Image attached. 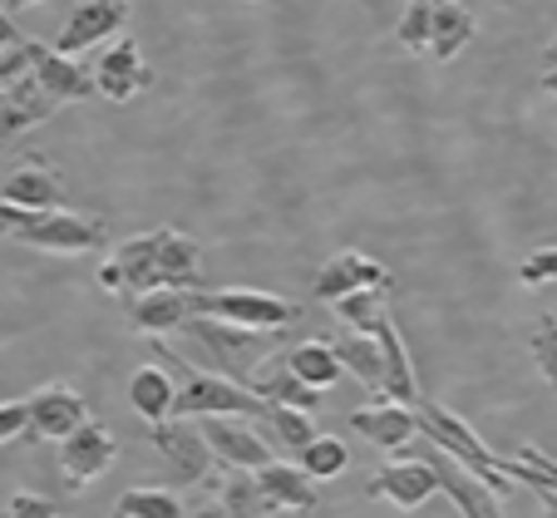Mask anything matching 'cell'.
Returning <instances> with one entry per match:
<instances>
[{"instance_id": "obj_1", "label": "cell", "mask_w": 557, "mask_h": 518, "mask_svg": "<svg viewBox=\"0 0 557 518\" xmlns=\"http://www.w3.org/2000/svg\"><path fill=\"white\" fill-rule=\"evenodd\" d=\"M99 286L109 296L128 292H163V286H178V292H198L202 286V247L193 243L178 227H153V233L124 237L114 247L104 267H99Z\"/></svg>"}, {"instance_id": "obj_2", "label": "cell", "mask_w": 557, "mask_h": 518, "mask_svg": "<svg viewBox=\"0 0 557 518\" xmlns=\"http://www.w3.org/2000/svg\"><path fill=\"white\" fill-rule=\"evenodd\" d=\"M153 360H169V366L183 370L178 400H173V420H212V415H237V420H267V400H257L243 381H227V375H212V370H198L169 350L163 341H153Z\"/></svg>"}, {"instance_id": "obj_3", "label": "cell", "mask_w": 557, "mask_h": 518, "mask_svg": "<svg viewBox=\"0 0 557 518\" xmlns=\"http://www.w3.org/2000/svg\"><path fill=\"white\" fill-rule=\"evenodd\" d=\"M0 233L21 247H40V252H95L99 243H109V227L99 218H85V212L70 208H11L0 202Z\"/></svg>"}, {"instance_id": "obj_4", "label": "cell", "mask_w": 557, "mask_h": 518, "mask_svg": "<svg viewBox=\"0 0 557 518\" xmlns=\"http://www.w3.org/2000/svg\"><path fill=\"white\" fill-rule=\"evenodd\" d=\"M183 336H188L193 346L208 350L212 375H227V381L247 385V375L257 370V360H267L276 350L282 331H243V326L218 321V317H193L188 326H183Z\"/></svg>"}, {"instance_id": "obj_5", "label": "cell", "mask_w": 557, "mask_h": 518, "mask_svg": "<svg viewBox=\"0 0 557 518\" xmlns=\"http://www.w3.org/2000/svg\"><path fill=\"white\" fill-rule=\"evenodd\" d=\"M414 420H420V440H430L434 449H444V455H454L463 469H473V474L484 479L498 498L513 494V479L498 469V455L459 420V415H449L444 405H434V400H420V405H414Z\"/></svg>"}, {"instance_id": "obj_6", "label": "cell", "mask_w": 557, "mask_h": 518, "mask_svg": "<svg viewBox=\"0 0 557 518\" xmlns=\"http://www.w3.org/2000/svg\"><path fill=\"white\" fill-rule=\"evenodd\" d=\"M198 317L232 321L243 331H292L296 326V301L267 292H198Z\"/></svg>"}, {"instance_id": "obj_7", "label": "cell", "mask_w": 557, "mask_h": 518, "mask_svg": "<svg viewBox=\"0 0 557 518\" xmlns=\"http://www.w3.org/2000/svg\"><path fill=\"white\" fill-rule=\"evenodd\" d=\"M128 15H134V0H79L70 11V21H64L60 40H54V54L74 60V54H85L89 45L114 40L128 25Z\"/></svg>"}, {"instance_id": "obj_8", "label": "cell", "mask_w": 557, "mask_h": 518, "mask_svg": "<svg viewBox=\"0 0 557 518\" xmlns=\"http://www.w3.org/2000/svg\"><path fill=\"white\" fill-rule=\"evenodd\" d=\"M202 440H208V449L222 459L227 469H267L272 465V444H267V434H257L247 420H237V415H212V420H198Z\"/></svg>"}, {"instance_id": "obj_9", "label": "cell", "mask_w": 557, "mask_h": 518, "mask_svg": "<svg viewBox=\"0 0 557 518\" xmlns=\"http://www.w3.org/2000/svg\"><path fill=\"white\" fill-rule=\"evenodd\" d=\"M148 440H153V449L163 455V465H169L183 484H202V479L212 474V459L218 455L208 449L198 420H163V424H153Z\"/></svg>"}, {"instance_id": "obj_10", "label": "cell", "mask_w": 557, "mask_h": 518, "mask_svg": "<svg viewBox=\"0 0 557 518\" xmlns=\"http://www.w3.org/2000/svg\"><path fill=\"white\" fill-rule=\"evenodd\" d=\"M430 444V440H424ZM424 465L434 469V479H440V494L454 498V508H459L463 518H504V498L494 494V489L484 484V479L473 474V469H463L454 455H444V449H434L424 455Z\"/></svg>"}, {"instance_id": "obj_11", "label": "cell", "mask_w": 557, "mask_h": 518, "mask_svg": "<svg viewBox=\"0 0 557 518\" xmlns=\"http://www.w3.org/2000/svg\"><path fill=\"white\" fill-rule=\"evenodd\" d=\"M25 410H30V424H25V434H21L25 444L70 440L79 424H89L85 400H79V391H70V385H45V391H35L30 400H25Z\"/></svg>"}, {"instance_id": "obj_12", "label": "cell", "mask_w": 557, "mask_h": 518, "mask_svg": "<svg viewBox=\"0 0 557 518\" xmlns=\"http://www.w3.org/2000/svg\"><path fill=\"white\" fill-rule=\"evenodd\" d=\"M114 455H119V444H114V434L104 430V424H79V430L70 434V440H60V469H64V484L70 489H85V484H95L99 474H104L109 465H114Z\"/></svg>"}, {"instance_id": "obj_13", "label": "cell", "mask_w": 557, "mask_h": 518, "mask_svg": "<svg viewBox=\"0 0 557 518\" xmlns=\"http://www.w3.org/2000/svg\"><path fill=\"white\" fill-rule=\"evenodd\" d=\"M95 95H104V99H114V104H128L134 95H144L148 89V79H153V70H148V60H144V50H138V40H119V45H109L104 54H99V64L95 70Z\"/></svg>"}, {"instance_id": "obj_14", "label": "cell", "mask_w": 557, "mask_h": 518, "mask_svg": "<svg viewBox=\"0 0 557 518\" xmlns=\"http://www.w3.org/2000/svg\"><path fill=\"white\" fill-rule=\"evenodd\" d=\"M54 109H60V99L45 95V85L35 79V74L15 79L11 89H0V153H5L21 134H30L35 124L54 119Z\"/></svg>"}, {"instance_id": "obj_15", "label": "cell", "mask_w": 557, "mask_h": 518, "mask_svg": "<svg viewBox=\"0 0 557 518\" xmlns=\"http://www.w3.org/2000/svg\"><path fill=\"white\" fill-rule=\"evenodd\" d=\"M202 292V286H198ZM198 292H178V286H163V292H144L128 301V317L134 331H144L148 341H163L169 331H183L198 317Z\"/></svg>"}, {"instance_id": "obj_16", "label": "cell", "mask_w": 557, "mask_h": 518, "mask_svg": "<svg viewBox=\"0 0 557 518\" xmlns=\"http://www.w3.org/2000/svg\"><path fill=\"white\" fill-rule=\"evenodd\" d=\"M315 301H331L336 307L341 296H350V292H366V286H380V292H395V282H389V272L380 262H370V257H360V252H341V257H331L321 272H315Z\"/></svg>"}, {"instance_id": "obj_17", "label": "cell", "mask_w": 557, "mask_h": 518, "mask_svg": "<svg viewBox=\"0 0 557 518\" xmlns=\"http://www.w3.org/2000/svg\"><path fill=\"white\" fill-rule=\"evenodd\" d=\"M247 391L267 405H292V410H306V415L321 405V391L296 381V370L286 366V350H272L267 360H257V370L247 375Z\"/></svg>"}, {"instance_id": "obj_18", "label": "cell", "mask_w": 557, "mask_h": 518, "mask_svg": "<svg viewBox=\"0 0 557 518\" xmlns=\"http://www.w3.org/2000/svg\"><path fill=\"white\" fill-rule=\"evenodd\" d=\"M350 430H356L360 440H370L375 449H405V444L420 440V420H414V410L400 400L360 405V410L350 415Z\"/></svg>"}, {"instance_id": "obj_19", "label": "cell", "mask_w": 557, "mask_h": 518, "mask_svg": "<svg viewBox=\"0 0 557 518\" xmlns=\"http://www.w3.org/2000/svg\"><path fill=\"white\" fill-rule=\"evenodd\" d=\"M0 202H11V208H35V212L64 208V178L45 159H35V153H30V159H25L21 169L5 178Z\"/></svg>"}, {"instance_id": "obj_20", "label": "cell", "mask_w": 557, "mask_h": 518, "mask_svg": "<svg viewBox=\"0 0 557 518\" xmlns=\"http://www.w3.org/2000/svg\"><path fill=\"white\" fill-rule=\"evenodd\" d=\"M30 74L45 85V95L60 99V104H79V99L95 95V74L85 70V64L64 60V54L45 50V45L30 40Z\"/></svg>"}, {"instance_id": "obj_21", "label": "cell", "mask_w": 557, "mask_h": 518, "mask_svg": "<svg viewBox=\"0 0 557 518\" xmlns=\"http://www.w3.org/2000/svg\"><path fill=\"white\" fill-rule=\"evenodd\" d=\"M434 489H440V479H434V469L424 465V459H400V465L380 469V474L366 484V494L370 498H389L395 508H420Z\"/></svg>"}, {"instance_id": "obj_22", "label": "cell", "mask_w": 557, "mask_h": 518, "mask_svg": "<svg viewBox=\"0 0 557 518\" xmlns=\"http://www.w3.org/2000/svg\"><path fill=\"white\" fill-rule=\"evenodd\" d=\"M257 484H262L272 514H276V508H292V514L315 508V479L306 474L301 465H276V459H272L267 469H257Z\"/></svg>"}, {"instance_id": "obj_23", "label": "cell", "mask_w": 557, "mask_h": 518, "mask_svg": "<svg viewBox=\"0 0 557 518\" xmlns=\"http://www.w3.org/2000/svg\"><path fill=\"white\" fill-rule=\"evenodd\" d=\"M128 400H134V410L144 415L148 424L173 420V400H178V385H173L169 366H138L134 375H128Z\"/></svg>"}, {"instance_id": "obj_24", "label": "cell", "mask_w": 557, "mask_h": 518, "mask_svg": "<svg viewBox=\"0 0 557 518\" xmlns=\"http://www.w3.org/2000/svg\"><path fill=\"white\" fill-rule=\"evenodd\" d=\"M479 35V21L463 0H434V30H430V54L440 64H449L463 45Z\"/></svg>"}, {"instance_id": "obj_25", "label": "cell", "mask_w": 557, "mask_h": 518, "mask_svg": "<svg viewBox=\"0 0 557 518\" xmlns=\"http://www.w3.org/2000/svg\"><path fill=\"white\" fill-rule=\"evenodd\" d=\"M331 350L341 356V366L356 375L366 391L385 395V356H380V341L375 336H360V331H341L336 341H331Z\"/></svg>"}, {"instance_id": "obj_26", "label": "cell", "mask_w": 557, "mask_h": 518, "mask_svg": "<svg viewBox=\"0 0 557 518\" xmlns=\"http://www.w3.org/2000/svg\"><path fill=\"white\" fill-rule=\"evenodd\" d=\"M286 366L296 370V381H306L311 391H331V385L346 375L341 356L331 350V341H301V346L286 350Z\"/></svg>"}, {"instance_id": "obj_27", "label": "cell", "mask_w": 557, "mask_h": 518, "mask_svg": "<svg viewBox=\"0 0 557 518\" xmlns=\"http://www.w3.org/2000/svg\"><path fill=\"white\" fill-rule=\"evenodd\" d=\"M218 504L227 508V518H267L272 504H267L262 484H257L252 469H227L218 479Z\"/></svg>"}, {"instance_id": "obj_28", "label": "cell", "mask_w": 557, "mask_h": 518, "mask_svg": "<svg viewBox=\"0 0 557 518\" xmlns=\"http://www.w3.org/2000/svg\"><path fill=\"white\" fill-rule=\"evenodd\" d=\"M188 508L178 504V494L169 489H128L114 504V518H183Z\"/></svg>"}, {"instance_id": "obj_29", "label": "cell", "mask_w": 557, "mask_h": 518, "mask_svg": "<svg viewBox=\"0 0 557 518\" xmlns=\"http://www.w3.org/2000/svg\"><path fill=\"white\" fill-rule=\"evenodd\" d=\"M389 307V292H380V286H366V292H350L336 301L341 321H346L350 331H360V336H370V326L380 321V311Z\"/></svg>"}, {"instance_id": "obj_30", "label": "cell", "mask_w": 557, "mask_h": 518, "mask_svg": "<svg viewBox=\"0 0 557 518\" xmlns=\"http://www.w3.org/2000/svg\"><path fill=\"white\" fill-rule=\"evenodd\" d=\"M346 465H350V455H346V444H341L336 434H315V440L301 449V469L311 479H336Z\"/></svg>"}, {"instance_id": "obj_31", "label": "cell", "mask_w": 557, "mask_h": 518, "mask_svg": "<svg viewBox=\"0 0 557 518\" xmlns=\"http://www.w3.org/2000/svg\"><path fill=\"white\" fill-rule=\"evenodd\" d=\"M498 469H504L513 484H547L557 494V459L543 455V449H523L518 459H498Z\"/></svg>"}, {"instance_id": "obj_32", "label": "cell", "mask_w": 557, "mask_h": 518, "mask_svg": "<svg viewBox=\"0 0 557 518\" xmlns=\"http://www.w3.org/2000/svg\"><path fill=\"white\" fill-rule=\"evenodd\" d=\"M267 430H272L282 444H292V449H306V444L315 440L311 415L292 410V405H267Z\"/></svg>"}, {"instance_id": "obj_33", "label": "cell", "mask_w": 557, "mask_h": 518, "mask_svg": "<svg viewBox=\"0 0 557 518\" xmlns=\"http://www.w3.org/2000/svg\"><path fill=\"white\" fill-rule=\"evenodd\" d=\"M430 30H434V0H410V11L400 21V50L405 54H430Z\"/></svg>"}, {"instance_id": "obj_34", "label": "cell", "mask_w": 557, "mask_h": 518, "mask_svg": "<svg viewBox=\"0 0 557 518\" xmlns=\"http://www.w3.org/2000/svg\"><path fill=\"white\" fill-rule=\"evenodd\" d=\"M533 360H537V370H543V381L557 385V317L553 311L537 317V326H533Z\"/></svg>"}, {"instance_id": "obj_35", "label": "cell", "mask_w": 557, "mask_h": 518, "mask_svg": "<svg viewBox=\"0 0 557 518\" xmlns=\"http://www.w3.org/2000/svg\"><path fill=\"white\" fill-rule=\"evenodd\" d=\"M518 282H523V286H547V282H557V247H543V252L523 257V262H518Z\"/></svg>"}, {"instance_id": "obj_36", "label": "cell", "mask_w": 557, "mask_h": 518, "mask_svg": "<svg viewBox=\"0 0 557 518\" xmlns=\"http://www.w3.org/2000/svg\"><path fill=\"white\" fill-rule=\"evenodd\" d=\"M25 74H30V40L0 50V89H11L15 79H25Z\"/></svg>"}, {"instance_id": "obj_37", "label": "cell", "mask_w": 557, "mask_h": 518, "mask_svg": "<svg viewBox=\"0 0 557 518\" xmlns=\"http://www.w3.org/2000/svg\"><path fill=\"white\" fill-rule=\"evenodd\" d=\"M5 518H60V514H54V504L40 494H15L11 508H5Z\"/></svg>"}, {"instance_id": "obj_38", "label": "cell", "mask_w": 557, "mask_h": 518, "mask_svg": "<svg viewBox=\"0 0 557 518\" xmlns=\"http://www.w3.org/2000/svg\"><path fill=\"white\" fill-rule=\"evenodd\" d=\"M25 35L15 30V21H11V11H5V5H0V50H11V45H21Z\"/></svg>"}, {"instance_id": "obj_39", "label": "cell", "mask_w": 557, "mask_h": 518, "mask_svg": "<svg viewBox=\"0 0 557 518\" xmlns=\"http://www.w3.org/2000/svg\"><path fill=\"white\" fill-rule=\"evenodd\" d=\"M183 518H227V508L218 504V498H212V504H198V508H188V514Z\"/></svg>"}, {"instance_id": "obj_40", "label": "cell", "mask_w": 557, "mask_h": 518, "mask_svg": "<svg viewBox=\"0 0 557 518\" xmlns=\"http://www.w3.org/2000/svg\"><path fill=\"white\" fill-rule=\"evenodd\" d=\"M528 489H533V494L543 498V508H547V514H557V494H553V489H547V484H528Z\"/></svg>"}, {"instance_id": "obj_41", "label": "cell", "mask_w": 557, "mask_h": 518, "mask_svg": "<svg viewBox=\"0 0 557 518\" xmlns=\"http://www.w3.org/2000/svg\"><path fill=\"white\" fill-rule=\"evenodd\" d=\"M543 64H547V70H557V35H553V45L543 50Z\"/></svg>"}, {"instance_id": "obj_42", "label": "cell", "mask_w": 557, "mask_h": 518, "mask_svg": "<svg viewBox=\"0 0 557 518\" xmlns=\"http://www.w3.org/2000/svg\"><path fill=\"white\" fill-rule=\"evenodd\" d=\"M543 89L557 99V70H547V74H543Z\"/></svg>"}, {"instance_id": "obj_43", "label": "cell", "mask_w": 557, "mask_h": 518, "mask_svg": "<svg viewBox=\"0 0 557 518\" xmlns=\"http://www.w3.org/2000/svg\"><path fill=\"white\" fill-rule=\"evenodd\" d=\"M5 11H25V5H40V0H0Z\"/></svg>"}, {"instance_id": "obj_44", "label": "cell", "mask_w": 557, "mask_h": 518, "mask_svg": "<svg viewBox=\"0 0 557 518\" xmlns=\"http://www.w3.org/2000/svg\"><path fill=\"white\" fill-rule=\"evenodd\" d=\"M553 317H557V311H553Z\"/></svg>"}]
</instances>
